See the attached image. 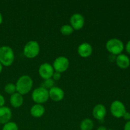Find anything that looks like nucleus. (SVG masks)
<instances>
[{
	"mask_svg": "<svg viewBox=\"0 0 130 130\" xmlns=\"http://www.w3.org/2000/svg\"><path fill=\"white\" fill-rule=\"evenodd\" d=\"M16 90L20 95H25L31 90L33 86V81L27 75H24L18 79L16 83Z\"/></svg>",
	"mask_w": 130,
	"mask_h": 130,
	"instance_id": "obj_1",
	"label": "nucleus"
},
{
	"mask_svg": "<svg viewBox=\"0 0 130 130\" xmlns=\"http://www.w3.org/2000/svg\"><path fill=\"white\" fill-rule=\"evenodd\" d=\"M15 55L12 48L8 46L0 47V63L4 66H10L13 63Z\"/></svg>",
	"mask_w": 130,
	"mask_h": 130,
	"instance_id": "obj_2",
	"label": "nucleus"
},
{
	"mask_svg": "<svg viewBox=\"0 0 130 130\" xmlns=\"http://www.w3.org/2000/svg\"><path fill=\"white\" fill-rule=\"evenodd\" d=\"M49 98V91L43 87L37 88L32 93V99L37 104H42L46 102Z\"/></svg>",
	"mask_w": 130,
	"mask_h": 130,
	"instance_id": "obj_3",
	"label": "nucleus"
},
{
	"mask_svg": "<svg viewBox=\"0 0 130 130\" xmlns=\"http://www.w3.org/2000/svg\"><path fill=\"white\" fill-rule=\"evenodd\" d=\"M40 46L36 41H30L24 48V54L27 58H34L39 55Z\"/></svg>",
	"mask_w": 130,
	"mask_h": 130,
	"instance_id": "obj_4",
	"label": "nucleus"
},
{
	"mask_svg": "<svg viewBox=\"0 0 130 130\" xmlns=\"http://www.w3.org/2000/svg\"><path fill=\"white\" fill-rule=\"evenodd\" d=\"M106 48L112 55H119L124 50V44L123 42L117 38H112L107 41L106 43Z\"/></svg>",
	"mask_w": 130,
	"mask_h": 130,
	"instance_id": "obj_5",
	"label": "nucleus"
},
{
	"mask_svg": "<svg viewBox=\"0 0 130 130\" xmlns=\"http://www.w3.org/2000/svg\"><path fill=\"white\" fill-rule=\"evenodd\" d=\"M69 60L68 58L63 56L58 57L55 60L53 64V67L54 70L57 72L62 73L67 70L69 67Z\"/></svg>",
	"mask_w": 130,
	"mask_h": 130,
	"instance_id": "obj_6",
	"label": "nucleus"
},
{
	"mask_svg": "<svg viewBox=\"0 0 130 130\" xmlns=\"http://www.w3.org/2000/svg\"><path fill=\"white\" fill-rule=\"evenodd\" d=\"M110 112L113 116L116 118H121L123 116L126 110L123 103L119 100H115L110 105Z\"/></svg>",
	"mask_w": 130,
	"mask_h": 130,
	"instance_id": "obj_7",
	"label": "nucleus"
},
{
	"mask_svg": "<svg viewBox=\"0 0 130 130\" xmlns=\"http://www.w3.org/2000/svg\"><path fill=\"white\" fill-rule=\"evenodd\" d=\"M54 69L53 66L48 63H44L39 66V74L41 77L44 79L52 78L53 73H54Z\"/></svg>",
	"mask_w": 130,
	"mask_h": 130,
	"instance_id": "obj_8",
	"label": "nucleus"
},
{
	"mask_svg": "<svg viewBox=\"0 0 130 130\" xmlns=\"http://www.w3.org/2000/svg\"><path fill=\"white\" fill-rule=\"evenodd\" d=\"M70 23L74 30H80L85 25V19L80 13H74L70 18Z\"/></svg>",
	"mask_w": 130,
	"mask_h": 130,
	"instance_id": "obj_9",
	"label": "nucleus"
},
{
	"mask_svg": "<svg viewBox=\"0 0 130 130\" xmlns=\"http://www.w3.org/2000/svg\"><path fill=\"white\" fill-rule=\"evenodd\" d=\"M107 114L106 108L103 104H97L93 109V116L96 120L103 121Z\"/></svg>",
	"mask_w": 130,
	"mask_h": 130,
	"instance_id": "obj_10",
	"label": "nucleus"
},
{
	"mask_svg": "<svg viewBox=\"0 0 130 130\" xmlns=\"http://www.w3.org/2000/svg\"><path fill=\"white\" fill-rule=\"evenodd\" d=\"M64 91L60 88L53 86L49 91V96L52 100L55 102H60L64 98Z\"/></svg>",
	"mask_w": 130,
	"mask_h": 130,
	"instance_id": "obj_11",
	"label": "nucleus"
},
{
	"mask_svg": "<svg viewBox=\"0 0 130 130\" xmlns=\"http://www.w3.org/2000/svg\"><path fill=\"white\" fill-rule=\"evenodd\" d=\"M93 48L90 44L88 43H83L79 44L77 48V53L80 57L83 58H88L92 54Z\"/></svg>",
	"mask_w": 130,
	"mask_h": 130,
	"instance_id": "obj_12",
	"label": "nucleus"
},
{
	"mask_svg": "<svg viewBox=\"0 0 130 130\" xmlns=\"http://www.w3.org/2000/svg\"><path fill=\"white\" fill-rule=\"evenodd\" d=\"M11 109L8 107H0V124H5L10 122L11 118Z\"/></svg>",
	"mask_w": 130,
	"mask_h": 130,
	"instance_id": "obj_13",
	"label": "nucleus"
},
{
	"mask_svg": "<svg viewBox=\"0 0 130 130\" xmlns=\"http://www.w3.org/2000/svg\"><path fill=\"white\" fill-rule=\"evenodd\" d=\"M116 62L118 67L121 69L128 68L130 65V60L129 57L124 54H119L116 57Z\"/></svg>",
	"mask_w": 130,
	"mask_h": 130,
	"instance_id": "obj_14",
	"label": "nucleus"
},
{
	"mask_svg": "<svg viewBox=\"0 0 130 130\" xmlns=\"http://www.w3.org/2000/svg\"><path fill=\"white\" fill-rule=\"evenodd\" d=\"M10 102L11 106L14 108H19L24 103V98L22 95L19 93H15L10 96Z\"/></svg>",
	"mask_w": 130,
	"mask_h": 130,
	"instance_id": "obj_15",
	"label": "nucleus"
},
{
	"mask_svg": "<svg viewBox=\"0 0 130 130\" xmlns=\"http://www.w3.org/2000/svg\"><path fill=\"white\" fill-rule=\"evenodd\" d=\"M30 114L36 118L43 116L45 112V109L41 104H35L30 109Z\"/></svg>",
	"mask_w": 130,
	"mask_h": 130,
	"instance_id": "obj_16",
	"label": "nucleus"
},
{
	"mask_svg": "<svg viewBox=\"0 0 130 130\" xmlns=\"http://www.w3.org/2000/svg\"><path fill=\"white\" fill-rule=\"evenodd\" d=\"M93 122L91 119L86 118L83 120L80 124L81 130H92L93 128Z\"/></svg>",
	"mask_w": 130,
	"mask_h": 130,
	"instance_id": "obj_17",
	"label": "nucleus"
},
{
	"mask_svg": "<svg viewBox=\"0 0 130 130\" xmlns=\"http://www.w3.org/2000/svg\"><path fill=\"white\" fill-rule=\"evenodd\" d=\"M74 32V29L71 25L66 24L63 25L60 28V32L63 36H69L72 34Z\"/></svg>",
	"mask_w": 130,
	"mask_h": 130,
	"instance_id": "obj_18",
	"label": "nucleus"
},
{
	"mask_svg": "<svg viewBox=\"0 0 130 130\" xmlns=\"http://www.w3.org/2000/svg\"><path fill=\"white\" fill-rule=\"evenodd\" d=\"M5 91L8 94H10V95H13L15 93L16 90V86L13 83H8L5 86Z\"/></svg>",
	"mask_w": 130,
	"mask_h": 130,
	"instance_id": "obj_19",
	"label": "nucleus"
},
{
	"mask_svg": "<svg viewBox=\"0 0 130 130\" xmlns=\"http://www.w3.org/2000/svg\"><path fill=\"white\" fill-rule=\"evenodd\" d=\"M2 130H19L17 124L14 122H8L4 124Z\"/></svg>",
	"mask_w": 130,
	"mask_h": 130,
	"instance_id": "obj_20",
	"label": "nucleus"
},
{
	"mask_svg": "<svg viewBox=\"0 0 130 130\" xmlns=\"http://www.w3.org/2000/svg\"><path fill=\"white\" fill-rule=\"evenodd\" d=\"M43 86H41V87L44 88L46 89H51L54 86V80L52 78L48 79H46L45 81H44L43 84Z\"/></svg>",
	"mask_w": 130,
	"mask_h": 130,
	"instance_id": "obj_21",
	"label": "nucleus"
},
{
	"mask_svg": "<svg viewBox=\"0 0 130 130\" xmlns=\"http://www.w3.org/2000/svg\"><path fill=\"white\" fill-rule=\"evenodd\" d=\"M61 77V73L60 72H57V71H55L54 73H53V76H52V79H53L54 81H58V80L60 79Z\"/></svg>",
	"mask_w": 130,
	"mask_h": 130,
	"instance_id": "obj_22",
	"label": "nucleus"
},
{
	"mask_svg": "<svg viewBox=\"0 0 130 130\" xmlns=\"http://www.w3.org/2000/svg\"><path fill=\"white\" fill-rule=\"evenodd\" d=\"M5 98H4V96H3L2 95L0 94V107H3L4 105H5Z\"/></svg>",
	"mask_w": 130,
	"mask_h": 130,
	"instance_id": "obj_23",
	"label": "nucleus"
},
{
	"mask_svg": "<svg viewBox=\"0 0 130 130\" xmlns=\"http://www.w3.org/2000/svg\"><path fill=\"white\" fill-rule=\"evenodd\" d=\"M123 118H124L125 120L129 121L130 120V113L128 112H126L124 113V114L123 115Z\"/></svg>",
	"mask_w": 130,
	"mask_h": 130,
	"instance_id": "obj_24",
	"label": "nucleus"
},
{
	"mask_svg": "<svg viewBox=\"0 0 130 130\" xmlns=\"http://www.w3.org/2000/svg\"><path fill=\"white\" fill-rule=\"evenodd\" d=\"M109 60L110 61V62H114V61H116V55H109Z\"/></svg>",
	"mask_w": 130,
	"mask_h": 130,
	"instance_id": "obj_25",
	"label": "nucleus"
},
{
	"mask_svg": "<svg viewBox=\"0 0 130 130\" xmlns=\"http://www.w3.org/2000/svg\"><path fill=\"white\" fill-rule=\"evenodd\" d=\"M124 130H130V121H128L125 124L124 127Z\"/></svg>",
	"mask_w": 130,
	"mask_h": 130,
	"instance_id": "obj_26",
	"label": "nucleus"
},
{
	"mask_svg": "<svg viewBox=\"0 0 130 130\" xmlns=\"http://www.w3.org/2000/svg\"><path fill=\"white\" fill-rule=\"evenodd\" d=\"M126 50L127 52L130 54V41L127 43L126 46Z\"/></svg>",
	"mask_w": 130,
	"mask_h": 130,
	"instance_id": "obj_27",
	"label": "nucleus"
},
{
	"mask_svg": "<svg viewBox=\"0 0 130 130\" xmlns=\"http://www.w3.org/2000/svg\"><path fill=\"white\" fill-rule=\"evenodd\" d=\"M97 130H107V129L106 127L104 126H100L99 128H97Z\"/></svg>",
	"mask_w": 130,
	"mask_h": 130,
	"instance_id": "obj_28",
	"label": "nucleus"
},
{
	"mask_svg": "<svg viewBox=\"0 0 130 130\" xmlns=\"http://www.w3.org/2000/svg\"><path fill=\"white\" fill-rule=\"evenodd\" d=\"M2 22H3V16L2 15H1V13H0V25H1Z\"/></svg>",
	"mask_w": 130,
	"mask_h": 130,
	"instance_id": "obj_29",
	"label": "nucleus"
},
{
	"mask_svg": "<svg viewBox=\"0 0 130 130\" xmlns=\"http://www.w3.org/2000/svg\"><path fill=\"white\" fill-rule=\"evenodd\" d=\"M2 70H3V65L1 64V63H0V73H1V72Z\"/></svg>",
	"mask_w": 130,
	"mask_h": 130,
	"instance_id": "obj_30",
	"label": "nucleus"
},
{
	"mask_svg": "<svg viewBox=\"0 0 130 130\" xmlns=\"http://www.w3.org/2000/svg\"><path fill=\"white\" fill-rule=\"evenodd\" d=\"M109 130H113V129H109Z\"/></svg>",
	"mask_w": 130,
	"mask_h": 130,
	"instance_id": "obj_31",
	"label": "nucleus"
}]
</instances>
